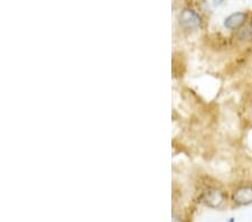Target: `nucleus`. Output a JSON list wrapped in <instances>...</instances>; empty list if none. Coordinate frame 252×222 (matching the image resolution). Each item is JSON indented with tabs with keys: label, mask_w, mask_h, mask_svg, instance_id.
Wrapping results in <instances>:
<instances>
[{
	"label": "nucleus",
	"mask_w": 252,
	"mask_h": 222,
	"mask_svg": "<svg viewBox=\"0 0 252 222\" xmlns=\"http://www.w3.org/2000/svg\"><path fill=\"white\" fill-rule=\"evenodd\" d=\"M226 199L225 193L218 188H209L202 193V201L211 209H221Z\"/></svg>",
	"instance_id": "nucleus-1"
},
{
	"label": "nucleus",
	"mask_w": 252,
	"mask_h": 222,
	"mask_svg": "<svg viewBox=\"0 0 252 222\" xmlns=\"http://www.w3.org/2000/svg\"><path fill=\"white\" fill-rule=\"evenodd\" d=\"M180 25L186 30H197L202 25V17L197 11H195L192 8H185L182 10L180 15Z\"/></svg>",
	"instance_id": "nucleus-2"
},
{
	"label": "nucleus",
	"mask_w": 252,
	"mask_h": 222,
	"mask_svg": "<svg viewBox=\"0 0 252 222\" xmlns=\"http://www.w3.org/2000/svg\"><path fill=\"white\" fill-rule=\"evenodd\" d=\"M231 200L239 207L252 204V184H242L235 188L231 194Z\"/></svg>",
	"instance_id": "nucleus-3"
},
{
	"label": "nucleus",
	"mask_w": 252,
	"mask_h": 222,
	"mask_svg": "<svg viewBox=\"0 0 252 222\" xmlns=\"http://www.w3.org/2000/svg\"><path fill=\"white\" fill-rule=\"evenodd\" d=\"M248 22V14L245 11L233 13L224 19V27L229 31H240Z\"/></svg>",
	"instance_id": "nucleus-4"
},
{
	"label": "nucleus",
	"mask_w": 252,
	"mask_h": 222,
	"mask_svg": "<svg viewBox=\"0 0 252 222\" xmlns=\"http://www.w3.org/2000/svg\"><path fill=\"white\" fill-rule=\"evenodd\" d=\"M173 222H183L182 221V219H180V218H178L177 216H173Z\"/></svg>",
	"instance_id": "nucleus-5"
},
{
	"label": "nucleus",
	"mask_w": 252,
	"mask_h": 222,
	"mask_svg": "<svg viewBox=\"0 0 252 222\" xmlns=\"http://www.w3.org/2000/svg\"><path fill=\"white\" fill-rule=\"evenodd\" d=\"M249 26H250V28L252 30V16H251V18L249 20Z\"/></svg>",
	"instance_id": "nucleus-6"
},
{
	"label": "nucleus",
	"mask_w": 252,
	"mask_h": 222,
	"mask_svg": "<svg viewBox=\"0 0 252 222\" xmlns=\"http://www.w3.org/2000/svg\"><path fill=\"white\" fill-rule=\"evenodd\" d=\"M229 222H234V219H233V218H231V220H230Z\"/></svg>",
	"instance_id": "nucleus-7"
}]
</instances>
